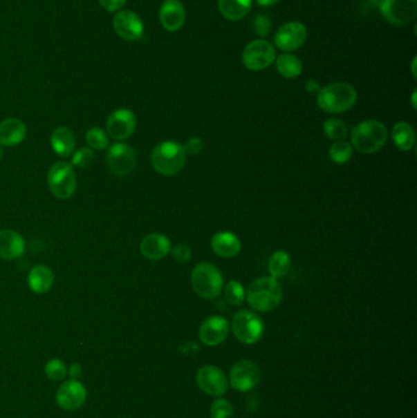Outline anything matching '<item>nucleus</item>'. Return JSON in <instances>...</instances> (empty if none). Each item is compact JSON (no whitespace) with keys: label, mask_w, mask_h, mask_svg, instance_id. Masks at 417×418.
<instances>
[{"label":"nucleus","mask_w":417,"mask_h":418,"mask_svg":"<svg viewBox=\"0 0 417 418\" xmlns=\"http://www.w3.org/2000/svg\"><path fill=\"white\" fill-rule=\"evenodd\" d=\"M50 147L54 153L62 158H68L74 153L76 147V137L70 127L59 126L50 135Z\"/></svg>","instance_id":"4be33fe9"},{"label":"nucleus","mask_w":417,"mask_h":418,"mask_svg":"<svg viewBox=\"0 0 417 418\" xmlns=\"http://www.w3.org/2000/svg\"><path fill=\"white\" fill-rule=\"evenodd\" d=\"M252 25H254V31L259 37H267L270 35L272 22L268 16L263 15V14L256 16Z\"/></svg>","instance_id":"c9c22d12"},{"label":"nucleus","mask_w":417,"mask_h":418,"mask_svg":"<svg viewBox=\"0 0 417 418\" xmlns=\"http://www.w3.org/2000/svg\"><path fill=\"white\" fill-rule=\"evenodd\" d=\"M47 184L48 189L58 200H70L77 189L74 167L64 160L54 163L48 170Z\"/></svg>","instance_id":"423d86ee"},{"label":"nucleus","mask_w":417,"mask_h":418,"mask_svg":"<svg viewBox=\"0 0 417 418\" xmlns=\"http://www.w3.org/2000/svg\"><path fill=\"white\" fill-rule=\"evenodd\" d=\"M183 149L185 151L186 154L190 155H196V154L201 153L205 149V142L200 137H191L186 141L185 144L183 146Z\"/></svg>","instance_id":"4c0bfd02"},{"label":"nucleus","mask_w":417,"mask_h":418,"mask_svg":"<svg viewBox=\"0 0 417 418\" xmlns=\"http://www.w3.org/2000/svg\"><path fill=\"white\" fill-rule=\"evenodd\" d=\"M172 245L169 238L160 233L148 234L140 243V251L149 260H163L169 254Z\"/></svg>","instance_id":"6ab92c4d"},{"label":"nucleus","mask_w":417,"mask_h":418,"mask_svg":"<svg viewBox=\"0 0 417 418\" xmlns=\"http://www.w3.org/2000/svg\"><path fill=\"white\" fill-rule=\"evenodd\" d=\"M191 285L198 296L212 300L222 294L224 281L216 265L202 262L196 265L191 273Z\"/></svg>","instance_id":"39448f33"},{"label":"nucleus","mask_w":417,"mask_h":418,"mask_svg":"<svg viewBox=\"0 0 417 418\" xmlns=\"http://www.w3.org/2000/svg\"><path fill=\"white\" fill-rule=\"evenodd\" d=\"M113 27L119 37L129 42L138 41L142 37L145 32L141 17L130 10L118 11L113 20Z\"/></svg>","instance_id":"4468645a"},{"label":"nucleus","mask_w":417,"mask_h":418,"mask_svg":"<svg viewBox=\"0 0 417 418\" xmlns=\"http://www.w3.org/2000/svg\"><path fill=\"white\" fill-rule=\"evenodd\" d=\"M353 146L346 141H335L329 149V157L337 164H345L353 157Z\"/></svg>","instance_id":"c756f323"},{"label":"nucleus","mask_w":417,"mask_h":418,"mask_svg":"<svg viewBox=\"0 0 417 418\" xmlns=\"http://www.w3.org/2000/svg\"><path fill=\"white\" fill-rule=\"evenodd\" d=\"M169 254H172L175 260L185 263L187 260H190L192 251H191L190 246H187V245L178 244L175 245L173 249H170Z\"/></svg>","instance_id":"e433bc0d"},{"label":"nucleus","mask_w":417,"mask_h":418,"mask_svg":"<svg viewBox=\"0 0 417 418\" xmlns=\"http://www.w3.org/2000/svg\"><path fill=\"white\" fill-rule=\"evenodd\" d=\"M234 410L232 403L225 399H218L214 400L211 405L212 418H232Z\"/></svg>","instance_id":"72a5a7b5"},{"label":"nucleus","mask_w":417,"mask_h":418,"mask_svg":"<svg viewBox=\"0 0 417 418\" xmlns=\"http://www.w3.org/2000/svg\"><path fill=\"white\" fill-rule=\"evenodd\" d=\"M70 376L75 381H77V378L81 377V365H77V363H74V365L70 367Z\"/></svg>","instance_id":"a19ab883"},{"label":"nucleus","mask_w":417,"mask_h":418,"mask_svg":"<svg viewBox=\"0 0 417 418\" xmlns=\"http://www.w3.org/2000/svg\"><path fill=\"white\" fill-rule=\"evenodd\" d=\"M391 138L398 149L402 152L411 151L416 142V135L410 124L402 122H398L391 130Z\"/></svg>","instance_id":"a878e982"},{"label":"nucleus","mask_w":417,"mask_h":418,"mask_svg":"<svg viewBox=\"0 0 417 418\" xmlns=\"http://www.w3.org/2000/svg\"><path fill=\"white\" fill-rule=\"evenodd\" d=\"M229 332H230V325L225 318L221 316H212L207 318L201 324L198 330V336L203 344L216 346L225 341Z\"/></svg>","instance_id":"f3484780"},{"label":"nucleus","mask_w":417,"mask_h":418,"mask_svg":"<svg viewBox=\"0 0 417 418\" xmlns=\"http://www.w3.org/2000/svg\"><path fill=\"white\" fill-rule=\"evenodd\" d=\"M246 298L250 306L256 311L270 312L281 302L283 287L273 276L257 278L248 286Z\"/></svg>","instance_id":"f257e3e1"},{"label":"nucleus","mask_w":417,"mask_h":418,"mask_svg":"<svg viewBox=\"0 0 417 418\" xmlns=\"http://www.w3.org/2000/svg\"><path fill=\"white\" fill-rule=\"evenodd\" d=\"M358 99L356 90L346 82H333L317 93V106L331 114L345 113L354 106Z\"/></svg>","instance_id":"f03ea898"},{"label":"nucleus","mask_w":417,"mask_h":418,"mask_svg":"<svg viewBox=\"0 0 417 418\" xmlns=\"http://www.w3.org/2000/svg\"><path fill=\"white\" fill-rule=\"evenodd\" d=\"M256 1L261 6H272L277 4L279 0H256Z\"/></svg>","instance_id":"37998d69"},{"label":"nucleus","mask_w":417,"mask_h":418,"mask_svg":"<svg viewBox=\"0 0 417 418\" xmlns=\"http://www.w3.org/2000/svg\"><path fill=\"white\" fill-rule=\"evenodd\" d=\"M138 119L133 111L127 108H120L113 111L106 119V131L109 137L115 141H125L135 133Z\"/></svg>","instance_id":"9b49d317"},{"label":"nucleus","mask_w":417,"mask_h":418,"mask_svg":"<svg viewBox=\"0 0 417 418\" xmlns=\"http://www.w3.org/2000/svg\"><path fill=\"white\" fill-rule=\"evenodd\" d=\"M232 329L239 341L248 345L256 344L263 336V321L257 313L241 310L234 314Z\"/></svg>","instance_id":"0eeeda50"},{"label":"nucleus","mask_w":417,"mask_h":418,"mask_svg":"<svg viewBox=\"0 0 417 418\" xmlns=\"http://www.w3.org/2000/svg\"><path fill=\"white\" fill-rule=\"evenodd\" d=\"M3 157H4V149H3V147L0 146V162H1Z\"/></svg>","instance_id":"a18cd8bd"},{"label":"nucleus","mask_w":417,"mask_h":418,"mask_svg":"<svg viewBox=\"0 0 417 418\" xmlns=\"http://www.w3.org/2000/svg\"><path fill=\"white\" fill-rule=\"evenodd\" d=\"M305 87H306L307 92H308V93H311V95H317V93H318L319 90H321V86H319V84H318L317 81H315V79H310V81H307L306 86H305Z\"/></svg>","instance_id":"ea45409f"},{"label":"nucleus","mask_w":417,"mask_h":418,"mask_svg":"<svg viewBox=\"0 0 417 418\" xmlns=\"http://www.w3.org/2000/svg\"><path fill=\"white\" fill-rule=\"evenodd\" d=\"M127 0H100V4L108 12H115L127 4Z\"/></svg>","instance_id":"58836bf2"},{"label":"nucleus","mask_w":417,"mask_h":418,"mask_svg":"<svg viewBox=\"0 0 417 418\" xmlns=\"http://www.w3.org/2000/svg\"><path fill=\"white\" fill-rule=\"evenodd\" d=\"M54 284V273L48 265H38L33 267L27 276V285L35 294H46L50 292Z\"/></svg>","instance_id":"5701e85b"},{"label":"nucleus","mask_w":417,"mask_h":418,"mask_svg":"<svg viewBox=\"0 0 417 418\" xmlns=\"http://www.w3.org/2000/svg\"><path fill=\"white\" fill-rule=\"evenodd\" d=\"M252 6V0H218V10L229 21H240Z\"/></svg>","instance_id":"393cba45"},{"label":"nucleus","mask_w":417,"mask_h":418,"mask_svg":"<svg viewBox=\"0 0 417 418\" xmlns=\"http://www.w3.org/2000/svg\"><path fill=\"white\" fill-rule=\"evenodd\" d=\"M323 131L333 141H342L348 136V126L339 119H328L323 125Z\"/></svg>","instance_id":"2f4dec72"},{"label":"nucleus","mask_w":417,"mask_h":418,"mask_svg":"<svg viewBox=\"0 0 417 418\" xmlns=\"http://www.w3.org/2000/svg\"><path fill=\"white\" fill-rule=\"evenodd\" d=\"M46 374L52 381H63L66 376V367L63 361L57 359L49 361L46 365Z\"/></svg>","instance_id":"f704fd0d"},{"label":"nucleus","mask_w":417,"mask_h":418,"mask_svg":"<svg viewBox=\"0 0 417 418\" xmlns=\"http://www.w3.org/2000/svg\"><path fill=\"white\" fill-rule=\"evenodd\" d=\"M277 70L286 79H296L302 73V61L296 55L284 53L275 58Z\"/></svg>","instance_id":"bb28decb"},{"label":"nucleus","mask_w":417,"mask_h":418,"mask_svg":"<svg viewBox=\"0 0 417 418\" xmlns=\"http://www.w3.org/2000/svg\"><path fill=\"white\" fill-rule=\"evenodd\" d=\"M388 130L383 122L371 119L360 122L351 131V142L360 153L373 154L386 146Z\"/></svg>","instance_id":"7ed1b4c3"},{"label":"nucleus","mask_w":417,"mask_h":418,"mask_svg":"<svg viewBox=\"0 0 417 418\" xmlns=\"http://www.w3.org/2000/svg\"><path fill=\"white\" fill-rule=\"evenodd\" d=\"M306 38L307 30L304 23L299 21L286 22L275 32V43L280 50L291 53L302 48Z\"/></svg>","instance_id":"f8f14e48"},{"label":"nucleus","mask_w":417,"mask_h":418,"mask_svg":"<svg viewBox=\"0 0 417 418\" xmlns=\"http://www.w3.org/2000/svg\"><path fill=\"white\" fill-rule=\"evenodd\" d=\"M382 17L394 26H407L417 16V0H380Z\"/></svg>","instance_id":"1a4fd4ad"},{"label":"nucleus","mask_w":417,"mask_h":418,"mask_svg":"<svg viewBox=\"0 0 417 418\" xmlns=\"http://www.w3.org/2000/svg\"><path fill=\"white\" fill-rule=\"evenodd\" d=\"M86 143L93 151H104L109 147V136L102 127H91L85 136Z\"/></svg>","instance_id":"c85d7f7f"},{"label":"nucleus","mask_w":417,"mask_h":418,"mask_svg":"<svg viewBox=\"0 0 417 418\" xmlns=\"http://www.w3.org/2000/svg\"><path fill=\"white\" fill-rule=\"evenodd\" d=\"M224 297L228 303L232 306H241L246 298V292L243 284L237 281H229L224 289Z\"/></svg>","instance_id":"7c9ffc66"},{"label":"nucleus","mask_w":417,"mask_h":418,"mask_svg":"<svg viewBox=\"0 0 417 418\" xmlns=\"http://www.w3.org/2000/svg\"><path fill=\"white\" fill-rule=\"evenodd\" d=\"M290 256L286 254V251H277L270 256V262H268L270 276H273L275 279L286 276L290 269Z\"/></svg>","instance_id":"cd10ccee"},{"label":"nucleus","mask_w":417,"mask_h":418,"mask_svg":"<svg viewBox=\"0 0 417 418\" xmlns=\"http://www.w3.org/2000/svg\"><path fill=\"white\" fill-rule=\"evenodd\" d=\"M25 122L16 117H6L0 122V146L15 147L26 137Z\"/></svg>","instance_id":"412c9836"},{"label":"nucleus","mask_w":417,"mask_h":418,"mask_svg":"<svg viewBox=\"0 0 417 418\" xmlns=\"http://www.w3.org/2000/svg\"><path fill=\"white\" fill-rule=\"evenodd\" d=\"M87 392L86 388L80 381H64L62 387L59 388L57 392V403L59 408L65 411H76L81 408L86 401Z\"/></svg>","instance_id":"dca6fc26"},{"label":"nucleus","mask_w":417,"mask_h":418,"mask_svg":"<svg viewBox=\"0 0 417 418\" xmlns=\"http://www.w3.org/2000/svg\"><path fill=\"white\" fill-rule=\"evenodd\" d=\"M93 162H95V151L87 146V147L75 149L74 153L71 154L70 164L80 169H84L90 167Z\"/></svg>","instance_id":"473e14b6"},{"label":"nucleus","mask_w":417,"mask_h":418,"mask_svg":"<svg viewBox=\"0 0 417 418\" xmlns=\"http://www.w3.org/2000/svg\"><path fill=\"white\" fill-rule=\"evenodd\" d=\"M277 54L275 48L272 43L266 39H254L248 43L243 49V64L245 68L251 71H261L267 69L272 64L275 63Z\"/></svg>","instance_id":"6e6552de"},{"label":"nucleus","mask_w":417,"mask_h":418,"mask_svg":"<svg viewBox=\"0 0 417 418\" xmlns=\"http://www.w3.org/2000/svg\"><path fill=\"white\" fill-rule=\"evenodd\" d=\"M415 98H416V91H414V93H412L411 103L414 109H416V102H415Z\"/></svg>","instance_id":"c03bdc74"},{"label":"nucleus","mask_w":417,"mask_h":418,"mask_svg":"<svg viewBox=\"0 0 417 418\" xmlns=\"http://www.w3.org/2000/svg\"><path fill=\"white\" fill-rule=\"evenodd\" d=\"M261 371L259 365L250 360H240L230 371L232 387L238 392H248L259 386Z\"/></svg>","instance_id":"ddd939ff"},{"label":"nucleus","mask_w":417,"mask_h":418,"mask_svg":"<svg viewBox=\"0 0 417 418\" xmlns=\"http://www.w3.org/2000/svg\"><path fill=\"white\" fill-rule=\"evenodd\" d=\"M196 381L202 392L211 397H221L228 390V379L218 367L205 365L197 372Z\"/></svg>","instance_id":"2eb2a0df"},{"label":"nucleus","mask_w":417,"mask_h":418,"mask_svg":"<svg viewBox=\"0 0 417 418\" xmlns=\"http://www.w3.org/2000/svg\"><path fill=\"white\" fill-rule=\"evenodd\" d=\"M186 10L180 0H164L159 9V21L168 32L179 31L184 26Z\"/></svg>","instance_id":"a211bd4d"},{"label":"nucleus","mask_w":417,"mask_h":418,"mask_svg":"<svg viewBox=\"0 0 417 418\" xmlns=\"http://www.w3.org/2000/svg\"><path fill=\"white\" fill-rule=\"evenodd\" d=\"M154 170L164 176L178 174L184 169L186 153L183 144L175 141H163L154 147L151 153Z\"/></svg>","instance_id":"20e7f679"},{"label":"nucleus","mask_w":417,"mask_h":418,"mask_svg":"<svg viewBox=\"0 0 417 418\" xmlns=\"http://www.w3.org/2000/svg\"><path fill=\"white\" fill-rule=\"evenodd\" d=\"M181 350H183V352H184V354L191 355V350H192L194 352H196V351L198 350V348H197V345H196L195 343H191V341H187V343H185V344L183 345V348H181Z\"/></svg>","instance_id":"79ce46f5"},{"label":"nucleus","mask_w":417,"mask_h":418,"mask_svg":"<svg viewBox=\"0 0 417 418\" xmlns=\"http://www.w3.org/2000/svg\"><path fill=\"white\" fill-rule=\"evenodd\" d=\"M136 152L130 144L116 142L108 147L106 164L111 173L116 176H127L136 168Z\"/></svg>","instance_id":"9d476101"},{"label":"nucleus","mask_w":417,"mask_h":418,"mask_svg":"<svg viewBox=\"0 0 417 418\" xmlns=\"http://www.w3.org/2000/svg\"><path fill=\"white\" fill-rule=\"evenodd\" d=\"M211 247L216 256L222 258H232L240 252L241 243L237 235L229 231H222L212 238Z\"/></svg>","instance_id":"b1692460"},{"label":"nucleus","mask_w":417,"mask_h":418,"mask_svg":"<svg viewBox=\"0 0 417 418\" xmlns=\"http://www.w3.org/2000/svg\"><path fill=\"white\" fill-rule=\"evenodd\" d=\"M26 249L25 238L21 234L11 229L0 230V258L6 260H17Z\"/></svg>","instance_id":"aec40b11"}]
</instances>
